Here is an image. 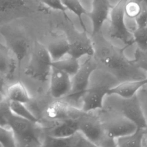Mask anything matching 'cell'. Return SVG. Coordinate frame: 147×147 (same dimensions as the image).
<instances>
[{
  "label": "cell",
  "mask_w": 147,
  "mask_h": 147,
  "mask_svg": "<svg viewBox=\"0 0 147 147\" xmlns=\"http://www.w3.org/2000/svg\"><path fill=\"white\" fill-rule=\"evenodd\" d=\"M94 53L93 57L98 65L102 67L119 82L146 78L144 71L137 67L124 53L126 48H118L105 39L98 33L91 36Z\"/></svg>",
  "instance_id": "cell-1"
},
{
  "label": "cell",
  "mask_w": 147,
  "mask_h": 147,
  "mask_svg": "<svg viewBox=\"0 0 147 147\" xmlns=\"http://www.w3.org/2000/svg\"><path fill=\"white\" fill-rule=\"evenodd\" d=\"M69 117L75 120L78 131L96 146H115V140L109 138L105 135L100 117L92 111L85 112L71 105Z\"/></svg>",
  "instance_id": "cell-2"
},
{
  "label": "cell",
  "mask_w": 147,
  "mask_h": 147,
  "mask_svg": "<svg viewBox=\"0 0 147 147\" xmlns=\"http://www.w3.org/2000/svg\"><path fill=\"white\" fill-rule=\"evenodd\" d=\"M52 60L46 46L36 41L33 48L24 74L30 78L41 82L49 80Z\"/></svg>",
  "instance_id": "cell-3"
},
{
  "label": "cell",
  "mask_w": 147,
  "mask_h": 147,
  "mask_svg": "<svg viewBox=\"0 0 147 147\" xmlns=\"http://www.w3.org/2000/svg\"><path fill=\"white\" fill-rule=\"evenodd\" d=\"M98 64L93 56H87L86 59L80 64L76 73L71 77V89L65 97L70 103L77 104L88 88L91 77L96 70Z\"/></svg>",
  "instance_id": "cell-4"
},
{
  "label": "cell",
  "mask_w": 147,
  "mask_h": 147,
  "mask_svg": "<svg viewBox=\"0 0 147 147\" xmlns=\"http://www.w3.org/2000/svg\"><path fill=\"white\" fill-rule=\"evenodd\" d=\"M128 0H119L112 6L110 12L109 34L111 37L122 41L126 48L131 45L133 34L127 28L125 21V6Z\"/></svg>",
  "instance_id": "cell-5"
},
{
  "label": "cell",
  "mask_w": 147,
  "mask_h": 147,
  "mask_svg": "<svg viewBox=\"0 0 147 147\" xmlns=\"http://www.w3.org/2000/svg\"><path fill=\"white\" fill-rule=\"evenodd\" d=\"M111 115L106 116L105 119L100 120L105 135L109 138L115 139L134 132L137 126L121 113L111 110Z\"/></svg>",
  "instance_id": "cell-6"
},
{
  "label": "cell",
  "mask_w": 147,
  "mask_h": 147,
  "mask_svg": "<svg viewBox=\"0 0 147 147\" xmlns=\"http://www.w3.org/2000/svg\"><path fill=\"white\" fill-rule=\"evenodd\" d=\"M112 86L105 83H96L88 86L82 98L81 110L85 112L102 110L104 107V99Z\"/></svg>",
  "instance_id": "cell-7"
},
{
  "label": "cell",
  "mask_w": 147,
  "mask_h": 147,
  "mask_svg": "<svg viewBox=\"0 0 147 147\" xmlns=\"http://www.w3.org/2000/svg\"><path fill=\"white\" fill-rule=\"evenodd\" d=\"M69 45L68 55L79 59L87 56H93L94 49L91 38L87 34V32H78L74 30V32L66 37Z\"/></svg>",
  "instance_id": "cell-8"
},
{
  "label": "cell",
  "mask_w": 147,
  "mask_h": 147,
  "mask_svg": "<svg viewBox=\"0 0 147 147\" xmlns=\"http://www.w3.org/2000/svg\"><path fill=\"white\" fill-rule=\"evenodd\" d=\"M121 98L117 110L133 122L137 127L147 129V122L136 94L128 99Z\"/></svg>",
  "instance_id": "cell-9"
},
{
  "label": "cell",
  "mask_w": 147,
  "mask_h": 147,
  "mask_svg": "<svg viewBox=\"0 0 147 147\" xmlns=\"http://www.w3.org/2000/svg\"><path fill=\"white\" fill-rule=\"evenodd\" d=\"M49 80V92L53 98H64L69 93L71 76L67 73L52 66Z\"/></svg>",
  "instance_id": "cell-10"
},
{
  "label": "cell",
  "mask_w": 147,
  "mask_h": 147,
  "mask_svg": "<svg viewBox=\"0 0 147 147\" xmlns=\"http://www.w3.org/2000/svg\"><path fill=\"white\" fill-rule=\"evenodd\" d=\"M109 0H92V9L87 16L92 23V36L100 32L104 22L109 19L112 7Z\"/></svg>",
  "instance_id": "cell-11"
},
{
  "label": "cell",
  "mask_w": 147,
  "mask_h": 147,
  "mask_svg": "<svg viewBox=\"0 0 147 147\" xmlns=\"http://www.w3.org/2000/svg\"><path fill=\"white\" fill-rule=\"evenodd\" d=\"M94 147L96 146L79 131L65 137H53L47 135L42 141V146Z\"/></svg>",
  "instance_id": "cell-12"
},
{
  "label": "cell",
  "mask_w": 147,
  "mask_h": 147,
  "mask_svg": "<svg viewBox=\"0 0 147 147\" xmlns=\"http://www.w3.org/2000/svg\"><path fill=\"white\" fill-rule=\"evenodd\" d=\"M145 84H147V77L141 79L122 81L111 87L108 90L107 96L115 95L123 99H128L134 96Z\"/></svg>",
  "instance_id": "cell-13"
},
{
  "label": "cell",
  "mask_w": 147,
  "mask_h": 147,
  "mask_svg": "<svg viewBox=\"0 0 147 147\" xmlns=\"http://www.w3.org/2000/svg\"><path fill=\"white\" fill-rule=\"evenodd\" d=\"M71 105L64 98L55 99L46 109L48 118L54 121H61L69 118V109Z\"/></svg>",
  "instance_id": "cell-14"
},
{
  "label": "cell",
  "mask_w": 147,
  "mask_h": 147,
  "mask_svg": "<svg viewBox=\"0 0 147 147\" xmlns=\"http://www.w3.org/2000/svg\"><path fill=\"white\" fill-rule=\"evenodd\" d=\"M16 66V61L11 56L10 48L0 44V75L9 79L11 78Z\"/></svg>",
  "instance_id": "cell-15"
},
{
  "label": "cell",
  "mask_w": 147,
  "mask_h": 147,
  "mask_svg": "<svg viewBox=\"0 0 147 147\" xmlns=\"http://www.w3.org/2000/svg\"><path fill=\"white\" fill-rule=\"evenodd\" d=\"M58 122V124L51 129L48 134V136L53 137H65L78 131L76 122L72 118L69 117Z\"/></svg>",
  "instance_id": "cell-16"
},
{
  "label": "cell",
  "mask_w": 147,
  "mask_h": 147,
  "mask_svg": "<svg viewBox=\"0 0 147 147\" xmlns=\"http://www.w3.org/2000/svg\"><path fill=\"white\" fill-rule=\"evenodd\" d=\"M147 129L137 127L133 133L115 139V146L141 147L142 146Z\"/></svg>",
  "instance_id": "cell-17"
},
{
  "label": "cell",
  "mask_w": 147,
  "mask_h": 147,
  "mask_svg": "<svg viewBox=\"0 0 147 147\" xmlns=\"http://www.w3.org/2000/svg\"><path fill=\"white\" fill-rule=\"evenodd\" d=\"M46 47L53 61L68 55L69 45L66 37H59L50 41Z\"/></svg>",
  "instance_id": "cell-18"
},
{
  "label": "cell",
  "mask_w": 147,
  "mask_h": 147,
  "mask_svg": "<svg viewBox=\"0 0 147 147\" xmlns=\"http://www.w3.org/2000/svg\"><path fill=\"white\" fill-rule=\"evenodd\" d=\"M6 97L10 101L27 103L30 100V96L23 83L17 82L9 86L6 90Z\"/></svg>",
  "instance_id": "cell-19"
},
{
  "label": "cell",
  "mask_w": 147,
  "mask_h": 147,
  "mask_svg": "<svg viewBox=\"0 0 147 147\" xmlns=\"http://www.w3.org/2000/svg\"><path fill=\"white\" fill-rule=\"evenodd\" d=\"M80 64L79 59L69 55L52 62V66L64 71L71 77L76 73L79 68Z\"/></svg>",
  "instance_id": "cell-20"
},
{
  "label": "cell",
  "mask_w": 147,
  "mask_h": 147,
  "mask_svg": "<svg viewBox=\"0 0 147 147\" xmlns=\"http://www.w3.org/2000/svg\"><path fill=\"white\" fill-rule=\"evenodd\" d=\"M9 106L13 114L32 122L40 123L38 119L26 107L25 103L9 100Z\"/></svg>",
  "instance_id": "cell-21"
},
{
  "label": "cell",
  "mask_w": 147,
  "mask_h": 147,
  "mask_svg": "<svg viewBox=\"0 0 147 147\" xmlns=\"http://www.w3.org/2000/svg\"><path fill=\"white\" fill-rule=\"evenodd\" d=\"M61 2L67 10L71 11L78 17L83 30L87 32L82 16L84 14L86 15L88 11L82 6L79 0H61Z\"/></svg>",
  "instance_id": "cell-22"
},
{
  "label": "cell",
  "mask_w": 147,
  "mask_h": 147,
  "mask_svg": "<svg viewBox=\"0 0 147 147\" xmlns=\"http://www.w3.org/2000/svg\"><path fill=\"white\" fill-rule=\"evenodd\" d=\"M0 144L2 147L16 146L14 134L12 130L6 126L0 125Z\"/></svg>",
  "instance_id": "cell-23"
},
{
  "label": "cell",
  "mask_w": 147,
  "mask_h": 147,
  "mask_svg": "<svg viewBox=\"0 0 147 147\" xmlns=\"http://www.w3.org/2000/svg\"><path fill=\"white\" fill-rule=\"evenodd\" d=\"M133 34L134 43H136L140 49L147 51V26L137 28Z\"/></svg>",
  "instance_id": "cell-24"
},
{
  "label": "cell",
  "mask_w": 147,
  "mask_h": 147,
  "mask_svg": "<svg viewBox=\"0 0 147 147\" xmlns=\"http://www.w3.org/2000/svg\"><path fill=\"white\" fill-rule=\"evenodd\" d=\"M143 3L135 0H128L125 6V16L131 19H134L140 13Z\"/></svg>",
  "instance_id": "cell-25"
},
{
  "label": "cell",
  "mask_w": 147,
  "mask_h": 147,
  "mask_svg": "<svg viewBox=\"0 0 147 147\" xmlns=\"http://www.w3.org/2000/svg\"><path fill=\"white\" fill-rule=\"evenodd\" d=\"M134 64L144 71L147 72V51L137 47L135 51L134 59L131 60Z\"/></svg>",
  "instance_id": "cell-26"
},
{
  "label": "cell",
  "mask_w": 147,
  "mask_h": 147,
  "mask_svg": "<svg viewBox=\"0 0 147 147\" xmlns=\"http://www.w3.org/2000/svg\"><path fill=\"white\" fill-rule=\"evenodd\" d=\"M24 0H0V13H5L23 6Z\"/></svg>",
  "instance_id": "cell-27"
},
{
  "label": "cell",
  "mask_w": 147,
  "mask_h": 147,
  "mask_svg": "<svg viewBox=\"0 0 147 147\" xmlns=\"http://www.w3.org/2000/svg\"><path fill=\"white\" fill-rule=\"evenodd\" d=\"M136 95L147 122V84L142 87L137 91Z\"/></svg>",
  "instance_id": "cell-28"
},
{
  "label": "cell",
  "mask_w": 147,
  "mask_h": 147,
  "mask_svg": "<svg viewBox=\"0 0 147 147\" xmlns=\"http://www.w3.org/2000/svg\"><path fill=\"white\" fill-rule=\"evenodd\" d=\"M137 28H144L147 26V7L142 4V10L138 16L134 18Z\"/></svg>",
  "instance_id": "cell-29"
},
{
  "label": "cell",
  "mask_w": 147,
  "mask_h": 147,
  "mask_svg": "<svg viewBox=\"0 0 147 147\" xmlns=\"http://www.w3.org/2000/svg\"><path fill=\"white\" fill-rule=\"evenodd\" d=\"M41 2L53 10L65 13L67 9L63 5L61 0H40Z\"/></svg>",
  "instance_id": "cell-30"
},
{
  "label": "cell",
  "mask_w": 147,
  "mask_h": 147,
  "mask_svg": "<svg viewBox=\"0 0 147 147\" xmlns=\"http://www.w3.org/2000/svg\"><path fill=\"white\" fill-rule=\"evenodd\" d=\"M5 87V80L3 76L0 75V93H2Z\"/></svg>",
  "instance_id": "cell-31"
},
{
  "label": "cell",
  "mask_w": 147,
  "mask_h": 147,
  "mask_svg": "<svg viewBox=\"0 0 147 147\" xmlns=\"http://www.w3.org/2000/svg\"><path fill=\"white\" fill-rule=\"evenodd\" d=\"M5 96V95H3V93H0V106H1V102H2L3 99L4 98Z\"/></svg>",
  "instance_id": "cell-32"
},
{
  "label": "cell",
  "mask_w": 147,
  "mask_h": 147,
  "mask_svg": "<svg viewBox=\"0 0 147 147\" xmlns=\"http://www.w3.org/2000/svg\"><path fill=\"white\" fill-rule=\"evenodd\" d=\"M143 2L145 5V6L147 7V0H143Z\"/></svg>",
  "instance_id": "cell-33"
},
{
  "label": "cell",
  "mask_w": 147,
  "mask_h": 147,
  "mask_svg": "<svg viewBox=\"0 0 147 147\" xmlns=\"http://www.w3.org/2000/svg\"><path fill=\"white\" fill-rule=\"evenodd\" d=\"M146 136H147V130H146V134H145Z\"/></svg>",
  "instance_id": "cell-34"
},
{
  "label": "cell",
  "mask_w": 147,
  "mask_h": 147,
  "mask_svg": "<svg viewBox=\"0 0 147 147\" xmlns=\"http://www.w3.org/2000/svg\"><path fill=\"white\" fill-rule=\"evenodd\" d=\"M0 147H2V145H1V144H0Z\"/></svg>",
  "instance_id": "cell-35"
},
{
  "label": "cell",
  "mask_w": 147,
  "mask_h": 147,
  "mask_svg": "<svg viewBox=\"0 0 147 147\" xmlns=\"http://www.w3.org/2000/svg\"><path fill=\"white\" fill-rule=\"evenodd\" d=\"M146 77H147V74H146Z\"/></svg>",
  "instance_id": "cell-36"
}]
</instances>
